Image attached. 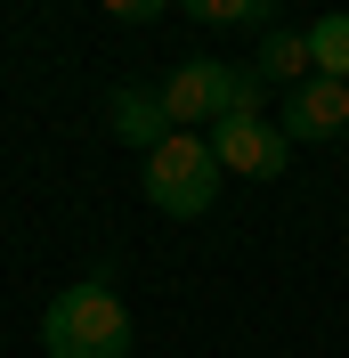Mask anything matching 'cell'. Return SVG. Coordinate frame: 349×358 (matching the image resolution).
<instances>
[{"label":"cell","instance_id":"6da1fadb","mask_svg":"<svg viewBox=\"0 0 349 358\" xmlns=\"http://www.w3.org/2000/svg\"><path fill=\"white\" fill-rule=\"evenodd\" d=\"M41 350L49 358H131V301L106 277H82L41 310Z\"/></svg>","mask_w":349,"mask_h":358},{"label":"cell","instance_id":"7a4b0ae2","mask_svg":"<svg viewBox=\"0 0 349 358\" xmlns=\"http://www.w3.org/2000/svg\"><path fill=\"white\" fill-rule=\"evenodd\" d=\"M219 155H211V138L203 131H179V138H163L147 155V171H138V187H147V203L154 212H171V220H203L219 203Z\"/></svg>","mask_w":349,"mask_h":358},{"label":"cell","instance_id":"3957f363","mask_svg":"<svg viewBox=\"0 0 349 358\" xmlns=\"http://www.w3.org/2000/svg\"><path fill=\"white\" fill-rule=\"evenodd\" d=\"M211 155L219 171H236V179H284V163H292V138L268 122V114H252V122H211Z\"/></svg>","mask_w":349,"mask_h":358},{"label":"cell","instance_id":"277c9868","mask_svg":"<svg viewBox=\"0 0 349 358\" xmlns=\"http://www.w3.org/2000/svg\"><path fill=\"white\" fill-rule=\"evenodd\" d=\"M219 98H228V57H187V66L163 82V106H171L179 131H211Z\"/></svg>","mask_w":349,"mask_h":358},{"label":"cell","instance_id":"5b68a950","mask_svg":"<svg viewBox=\"0 0 349 358\" xmlns=\"http://www.w3.org/2000/svg\"><path fill=\"white\" fill-rule=\"evenodd\" d=\"M106 131L122 138V147H138V155H154L163 138H179V122H171V106H163V90L122 82V90L106 98Z\"/></svg>","mask_w":349,"mask_h":358},{"label":"cell","instance_id":"8992f818","mask_svg":"<svg viewBox=\"0 0 349 358\" xmlns=\"http://www.w3.org/2000/svg\"><path fill=\"white\" fill-rule=\"evenodd\" d=\"M284 138H341L349 131V82H325V73H309L276 114Z\"/></svg>","mask_w":349,"mask_h":358},{"label":"cell","instance_id":"52a82bcc","mask_svg":"<svg viewBox=\"0 0 349 358\" xmlns=\"http://www.w3.org/2000/svg\"><path fill=\"white\" fill-rule=\"evenodd\" d=\"M244 66L260 73V82H292V90H301V82H309V41L276 24V33H260V49H252Z\"/></svg>","mask_w":349,"mask_h":358},{"label":"cell","instance_id":"ba28073f","mask_svg":"<svg viewBox=\"0 0 349 358\" xmlns=\"http://www.w3.org/2000/svg\"><path fill=\"white\" fill-rule=\"evenodd\" d=\"M301 41H309V73H325V82H349V8L317 17Z\"/></svg>","mask_w":349,"mask_h":358},{"label":"cell","instance_id":"9c48e42d","mask_svg":"<svg viewBox=\"0 0 349 358\" xmlns=\"http://www.w3.org/2000/svg\"><path fill=\"white\" fill-rule=\"evenodd\" d=\"M195 24H211V33H276V17L260 0H195Z\"/></svg>","mask_w":349,"mask_h":358},{"label":"cell","instance_id":"30bf717a","mask_svg":"<svg viewBox=\"0 0 349 358\" xmlns=\"http://www.w3.org/2000/svg\"><path fill=\"white\" fill-rule=\"evenodd\" d=\"M260 73L252 66H228V98H219V122H252V114H260Z\"/></svg>","mask_w":349,"mask_h":358}]
</instances>
